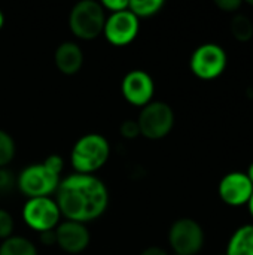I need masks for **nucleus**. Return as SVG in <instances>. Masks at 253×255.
<instances>
[{
    "mask_svg": "<svg viewBox=\"0 0 253 255\" xmlns=\"http://www.w3.org/2000/svg\"><path fill=\"white\" fill-rule=\"evenodd\" d=\"M55 203L67 221L84 224L104 214L109 205V191L98 178L75 173L60 181Z\"/></svg>",
    "mask_w": 253,
    "mask_h": 255,
    "instance_id": "1",
    "label": "nucleus"
},
{
    "mask_svg": "<svg viewBox=\"0 0 253 255\" xmlns=\"http://www.w3.org/2000/svg\"><path fill=\"white\" fill-rule=\"evenodd\" d=\"M110 155V146L101 134H86L81 137L72 149V164L76 173L92 175L101 169Z\"/></svg>",
    "mask_w": 253,
    "mask_h": 255,
    "instance_id": "2",
    "label": "nucleus"
},
{
    "mask_svg": "<svg viewBox=\"0 0 253 255\" xmlns=\"http://www.w3.org/2000/svg\"><path fill=\"white\" fill-rule=\"evenodd\" d=\"M60 170L54 169L46 160L25 167L16 179L19 191L28 199L48 197L60 185Z\"/></svg>",
    "mask_w": 253,
    "mask_h": 255,
    "instance_id": "3",
    "label": "nucleus"
},
{
    "mask_svg": "<svg viewBox=\"0 0 253 255\" xmlns=\"http://www.w3.org/2000/svg\"><path fill=\"white\" fill-rule=\"evenodd\" d=\"M106 22L104 7L94 0L76 3L69 15V25L73 34L84 40H92L103 33Z\"/></svg>",
    "mask_w": 253,
    "mask_h": 255,
    "instance_id": "4",
    "label": "nucleus"
},
{
    "mask_svg": "<svg viewBox=\"0 0 253 255\" xmlns=\"http://www.w3.org/2000/svg\"><path fill=\"white\" fill-rule=\"evenodd\" d=\"M228 58L222 46L216 43L200 45L191 55L189 67L191 72L204 81H212L219 78L227 67Z\"/></svg>",
    "mask_w": 253,
    "mask_h": 255,
    "instance_id": "5",
    "label": "nucleus"
},
{
    "mask_svg": "<svg viewBox=\"0 0 253 255\" xmlns=\"http://www.w3.org/2000/svg\"><path fill=\"white\" fill-rule=\"evenodd\" d=\"M137 124L140 128V134L148 139H161L167 136L174 126V114L173 109L164 102H152L148 103L139 118Z\"/></svg>",
    "mask_w": 253,
    "mask_h": 255,
    "instance_id": "6",
    "label": "nucleus"
},
{
    "mask_svg": "<svg viewBox=\"0 0 253 255\" xmlns=\"http://www.w3.org/2000/svg\"><path fill=\"white\" fill-rule=\"evenodd\" d=\"M169 242L174 254L197 255L204 245V232L197 221L182 218L170 227Z\"/></svg>",
    "mask_w": 253,
    "mask_h": 255,
    "instance_id": "7",
    "label": "nucleus"
},
{
    "mask_svg": "<svg viewBox=\"0 0 253 255\" xmlns=\"http://www.w3.org/2000/svg\"><path fill=\"white\" fill-rule=\"evenodd\" d=\"M60 217L61 214L57 203L49 197L30 199L22 209V218L25 224L39 233L55 230L60 223Z\"/></svg>",
    "mask_w": 253,
    "mask_h": 255,
    "instance_id": "8",
    "label": "nucleus"
},
{
    "mask_svg": "<svg viewBox=\"0 0 253 255\" xmlns=\"http://www.w3.org/2000/svg\"><path fill=\"white\" fill-rule=\"evenodd\" d=\"M103 33L112 45H128L136 39L139 33V18L128 9L110 13V16L104 22Z\"/></svg>",
    "mask_w": 253,
    "mask_h": 255,
    "instance_id": "9",
    "label": "nucleus"
},
{
    "mask_svg": "<svg viewBox=\"0 0 253 255\" xmlns=\"http://www.w3.org/2000/svg\"><path fill=\"white\" fill-rule=\"evenodd\" d=\"M219 197L228 206H245L249 203L253 193L252 182L243 172H231L219 182Z\"/></svg>",
    "mask_w": 253,
    "mask_h": 255,
    "instance_id": "10",
    "label": "nucleus"
},
{
    "mask_svg": "<svg viewBox=\"0 0 253 255\" xmlns=\"http://www.w3.org/2000/svg\"><path fill=\"white\" fill-rule=\"evenodd\" d=\"M154 91V81L145 70H131L122 81V94L134 106H146L151 103Z\"/></svg>",
    "mask_w": 253,
    "mask_h": 255,
    "instance_id": "11",
    "label": "nucleus"
},
{
    "mask_svg": "<svg viewBox=\"0 0 253 255\" xmlns=\"http://www.w3.org/2000/svg\"><path fill=\"white\" fill-rule=\"evenodd\" d=\"M57 245L67 254H81L89 244V232L81 223L66 221L55 229Z\"/></svg>",
    "mask_w": 253,
    "mask_h": 255,
    "instance_id": "12",
    "label": "nucleus"
},
{
    "mask_svg": "<svg viewBox=\"0 0 253 255\" xmlns=\"http://www.w3.org/2000/svg\"><path fill=\"white\" fill-rule=\"evenodd\" d=\"M55 64L64 75H75L84 64V52L73 42L61 43L55 51Z\"/></svg>",
    "mask_w": 253,
    "mask_h": 255,
    "instance_id": "13",
    "label": "nucleus"
},
{
    "mask_svg": "<svg viewBox=\"0 0 253 255\" xmlns=\"http://www.w3.org/2000/svg\"><path fill=\"white\" fill-rule=\"evenodd\" d=\"M225 255H253V224L242 226L234 232Z\"/></svg>",
    "mask_w": 253,
    "mask_h": 255,
    "instance_id": "14",
    "label": "nucleus"
},
{
    "mask_svg": "<svg viewBox=\"0 0 253 255\" xmlns=\"http://www.w3.org/2000/svg\"><path fill=\"white\" fill-rule=\"evenodd\" d=\"M0 255H37L33 242L21 236H10L0 245Z\"/></svg>",
    "mask_w": 253,
    "mask_h": 255,
    "instance_id": "15",
    "label": "nucleus"
},
{
    "mask_svg": "<svg viewBox=\"0 0 253 255\" xmlns=\"http://www.w3.org/2000/svg\"><path fill=\"white\" fill-rule=\"evenodd\" d=\"M231 34L239 42H249L253 37V22L249 16L236 13L231 19Z\"/></svg>",
    "mask_w": 253,
    "mask_h": 255,
    "instance_id": "16",
    "label": "nucleus"
},
{
    "mask_svg": "<svg viewBox=\"0 0 253 255\" xmlns=\"http://www.w3.org/2000/svg\"><path fill=\"white\" fill-rule=\"evenodd\" d=\"M164 6L163 0H131L128 4V10L133 12L137 18L139 16H152L161 10Z\"/></svg>",
    "mask_w": 253,
    "mask_h": 255,
    "instance_id": "17",
    "label": "nucleus"
},
{
    "mask_svg": "<svg viewBox=\"0 0 253 255\" xmlns=\"http://www.w3.org/2000/svg\"><path fill=\"white\" fill-rule=\"evenodd\" d=\"M15 157V142L3 130H0V169L7 166Z\"/></svg>",
    "mask_w": 253,
    "mask_h": 255,
    "instance_id": "18",
    "label": "nucleus"
},
{
    "mask_svg": "<svg viewBox=\"0 0 253 255\" xmlns=\"http://www.w3.org/2000/svg\"><path fill=\"white\" fill-rule=\"evenodd\" d=\"M13 232V220L9 212L0 209V239H7Z\"/></svg>",
    "mask_w": 253,
    "mask_h": 255,
    "instance_id": "19",
    "label": "nucleus"
},
{
    "mask_svg": "<svg viewBox=\"0 0 253 255\" xmlns=\"http://www.w3.org/2000/svg\"><path fill=\"white\" fill-rule=\"evenodd\" d=\"M121 134L125 137V139H136L139 134H140V128H139V124L137 121L134 120H127L121 124Z\"/></svg>",
    "mask_w": 253,
    "mask_h": 255,
    "instance_id": "20",
    "label": "nucleus"
},
{
    "mask_svg": "<svg viewBox=\"0 0 253 255\" xmlns=\"http://www.w3.org/2000/svg\"><path fill=\"white\" fill-rule=\"evenodd\" d=\"M15 187V178L7 169H0V193H9Z\"/></svg>",
    "mask_w": 253,
    "mask_h": 255,
    "instance_id": "21",
    "label": "nucleus"
},
{
    "mask_svg": "<svg viewBox=\"0 0 253 255\" xmlns=\"http://www.w3.org/2000/svg\"><path fill=\"white\" fill-rule=\"evenodd\" d=\"M128 4H130L128 0H104V1L101 3V6L106 7V9H109L112 13L127 10V9H128Z\"/></svg>",
    "mask_w": 253,
    "mask_h": 255,
    "instance_id": "22",
    "label": "nucleus"
},
{
    "mask_svg": "<svg viewBox=\"0 0 253 255\" xmlns=\"http://www.w3.org/2000/svg\"><path fill=\"white\" fill-rule=\"evenodd\" d=\"M242 4L240 0H216V6L224 12H237Z\"/></svg>",
    "mask_w": 253,
    "mask_h": 255,
    "instance_id": "23",
    "label": "nucleus"
},
{
    "mask_svg": "<svg viewBox=\"0 0 253 255\" xmlns=\"http://www.w3.org/2000/svg\"><path fill=\"white\" fill-rule=\"evenodd\" d=\"M40 242H42L43 245H54V244H57L55 230H49V232L40 233Z\"/></svg>",
    "mask_w": 253,
    "mask_h": 255,
    "instance_id": "24",
    "label": "nucleus"
},
{
    "mask_svg": "<svg viewBox=\"0 0 253 255\" xmlns=\"http://www.w3.org/2000/svg\"><path fill=\"white\" fill-rule=\"evenodd\" d=\"M140 255H169L163 248H158V247H151L148 250H145Z\"/></svg>",
    "mask_w": 253,
    "mask_h": 255,
    "instance_id": "25",
    "label": "nucleus"
},
{
    "mask_svg": "<svg viewBox=\"0 0 253 255\" xmlns=\"http://www.w3.org/2000/svg\"><path fill=\"white\" fill-rule=\"evenodd\" d=\"M246 176L249 178V181L252 182L253 185V163L249 166V169H248V173H246Z\"/></svg>",
    "mask_w": 253,
    "mask_h": 255,
    "instance_id": "26",
    "label": "nucleus"
},
{
    "mask_svg": "<svg viewBox=\"0 0 253 255\" xmlns=\"http://www.w3.org/2000/svg\"><path fill=\"white\" fill-rule=\"evenodd\" d=\"M248 206H249V212H251V215L253 217V193H252V196H251V200H249Z\"/></svg>",
    "mask_w": 253,
    "mask_h": 255,
    "instance_id": "27",
    "label": "nucleus"
},
{
    "mask_svg": "<svg viewBox=\"0 0 253 255\" xmlns=\"http://www.w3.org/2000/svg\"><path fill=\"white\" fill-rule=\"evenodd\" d=\"M3 22H4V16H3V12L0 10V28L3 27Z\"/></svg>",
    "mask_w": 253,
    "mask_h": 255,
    "instance_id": "28",
    "label": "nucleus"
},
{
    "mask_svg": "<svg viewBox=\"0 0 253 255\" xmlns=\"http://www.w3.org/2000/svg\"><path fill=\"white\" fill-rule=\"evenodd\" d=\"M248 4H251V6H253V0H248Z\"/></svg>",
    "mask_w": 253,
    "mask_h": 255,
    "instance_id": "29",
    "label": "nucleus"
},
{
    "mask_svg": "<svg viewBox=\"0 0 253 255\" xmlns=\"http://www.w3.org/2000/svg\"><path fill=\"white\" fill-rule=\"evenodd\" d=\"M173 255H180V254H173Z\"/></svg>",
    "mask_w": 253,
    "mask_h": 255,
    "instance_id": "30",
    "label": "nucleus"
}]
</instances>
